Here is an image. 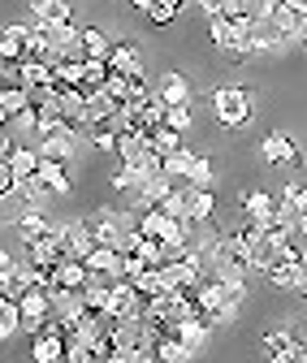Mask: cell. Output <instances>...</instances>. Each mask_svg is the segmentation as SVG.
<instances>
[{
	"mask_svg": "<svg viewBox=\"0 0 307 363\" xmlns=\"http://www.w3.org/2000/svg\"><path fill=\"white\" fill-rule=\"evenodd\" d=\"M212 113L225 130H242L251 121V91L242 86H216L212 91Z\"/></svg>",
	"mask_w": 307,
	"mask_h": 363,
	"instance_id": "1",
	"label": "cell"
},
{
	"mask_svg": "<svg viewBox=\"0 0 307 363\" xmlns=\"http://www.w3.org/2000/svg\"><path fill=\"white\" fill-rule=\"evenodd\" d=\"M74 147H78V130H74V125H65V121H61V125H52L48 134H39V139H35V152H39L43 160H61V164L74 156Z\"/></svg>",
	"mask_w": 307,
	"mask_h": 363,
	"instance_id": "2",
	"label": "cell"
},
{
	"mask_svg": "<svg viewBox=\"0 0 307 363\" xmlns=\"http://www.w3.org/2000/svg\"><path fill=\"white\" fill-rule=\"evenodd\" d=\"M156 96H160L169 108H191L195 86H191V78H186V74L169 69V74H160V78H156Z\"/></svg>",
	"mask_w": 307,
	"mask_h": 363,
	"instance_id": "3",
	"label": "cell"
},
{
	"mask_svg": "<svg viewBox=\"0 0 307 363\" xmlns=\"http://www.w3.org/2000/svg\"><path fill=\"white\" fill-rule=\"evenodd\" d=\"M82 225H86V234H91L96 247H113V251H117L121 225H117V212H113V208H96L91 216H82Z\"/></svg>",
	"mask_w": 307,
	"mask_h": 363,
	"instance_id": "4",
	"label": "cell"
},
{
	"mask_svg": "<svg viewBox=\"0 0 307 363\" xmlns=\"http://www.w3.org/2000/svg\"><path fill=\"white\" fill-rule=\"evenodd\" d=\"M82 268L91 272V277H104V281H121V272H125V255L113 251V247H91L82 259Z\"/></svg>",
	"mask_w": 307,
	"mask_h": 363,
	"instance_id": "5",
	"label": "cell"
},
{
	"mask_svg": "<svg viewBox=\"0 0 307 363\" xmlns=\"http://www.w3.org/2000/svg\"><path fill=\"white\" fill-rule=\"evenodd\" d=\"M18 320H22V333H39L43 325H48V294L43 290H26L18 298Z\"/></svg>",
	"mask_w": 307,
	"mask_h": 363,
	"instance_id": "6",
	"label": "cell"
},
{
	"mask_svg": "<svg viewBox=\"0 0 307 363\" xmlns=\"http://www.w3.org/2000/svg\"><path fill=\"white\" fill-rule=\"evenodd\" d=\"M82 311H86L82 290H48V320H57V325H74Z\"/></svg>",
	"mask_w": 307,
	"mask_h": 363,
	"instance_id": "7",
	"label": "cell"
},
{
	"mask_svg": "<svg viewBox=\"0 0 307 363\" xmlns=\"http://www.w3.org/2000/svg\"><path fill=\"white\" fill-rule=\"evenodd\" d=\"M57 247L65 259H86V251H91V234H86L82 220H69V225H57Z\"/></svg>",
	"mask_w": 307,
	"mask_h": 363,
	"instance_id": "8",
	"label": "cell"
},
{
	"mask_svg": "<svg viewBox=\"0 0 307 363\" xmlns=\"http://www.w3.org/2000/svg\"><path fill=\"white\" fill-rule=\"evenodd\" d=\"M30 57V26H5L0 30V65H22Z\"/></svg>",
	"mask_w": 307,
	"mask_h": 363,
	"instance_id": "9",
	"label": "cell"
},
{
	"mask_svg": "<svg viewBox=\"0 0 307 363\" xmlns=\"http://www.w3.org/2000/svg\"><path fill=\"white\" fill-rule=\"evenodd\" d=\"M104 61H108V69H113V74H125V78H130V74H143L139 39H117L113 48H108V57H104Z\"/></svg>",
	"mask_w": 307,
	"mask_h": 363,
	"instance_id": "10",
	"label": "cell"
},
{
	"mask_svg": "<svg viewBox=\"0 0 307 363\" xmlns=\"http://www.w3.org/2000/svg\"><path fill=\"white\" fill-rule=\"evenodd\" d=\"M139 311H143V298L135 294L130 281H117L108 290V315H113V320H139Z\"/></svg>",
	"mask_w": 307,
	"mask_h": 363,
	"instance_id": "11",
	"label": "cell"
},
{
	"mask_svg": "<svg viewBox=\"0 0 307 363\" xmlns=\"http://www.w3.org/2000/svg\"><path fill=\"white\" fill-rule=\"evenodd\" d=\"M61 259H65V255H61V247H57V230L43 234V238H35V242H26V255H22L26 268H57Z\"/></svg>",
	"mask_w": 307,
	"mask_h": 363,
	"instance_id": "12",
	"label": "cell"
},
{
	"mask_svg": "<svg viewBox=\"0 0 307 363\" xmlns=\"http://www.w3.org/2000/svg\"><path fill=\"white\" fill-rule=\"evenodd\" d=\"M208 30H212V43H216V48H221L230 61H247V57H242V48H238L234 18H221V13H216V18H208Z\"/></svg>",
	"mask_w": 307,
	"mask_h": 363,
	"instance_id": "13",
	"label": "cell"
},
{
	"mask_svg": "<svg viewBox=\"0 0 307 363\" xmlns=\"http://www.w3.org/2000/svg\"><path fill=\"white\" fill-rule=\"evenodd\" d=\"M13 225H18V238L22 242H35V238H43V234L57 230V220L48 212H39V208H26L22 216H13Z\"/></svg>",
	"mask_w": 307,
	"mask_h": 363,
	"instance_id": "14",
	"label": "cell"
},
{
	"mask_svg": "<svg viewBox=\"0 0 307 363\" xmlns=\"http://www.w3.org/2000/svg\"><path fill=\"white\" fill-rule=\"evenodd\" d=\"M57 108H61V121L65 125H74V130H82V113H86V96L78 86H61L57 82Z\"/></svg>",
	"mask_w": 307,
	"mask_h": 363,
	"instance_id": "15",
	"label": "cell"
},
{
	"mask_svg": "<svg viewBox=\"0 0 307 363\" xmlns=\"http://www.w3.org/2000/svg\"><path fill=\"white\" fill-rule=\"evenodd\" d=\"M294 152H298V143L290 139L286 130H269L264 139H259V156H264L269 164H286V160H290Z\"/></svg>",
	"mask_w": 307,
	"mask_h": 363,
	"instance_id": "16",
	"label": "cell"
},
{
	"mask_svg": "<svg viewBox=\"0 0 307 363\" xmlns=\"http://www.w3.org/2000/svg\"><path fill=\"white\" fill-rule=\"evenodd\" d=\"M294 264H298V255H286V251H277L273 259H269V268L259 272L273 290H290L294 286Z\"/></svg>",
	"mask_w": 307,
	"mask_h": 363,
	"instance_id": "17",
	"label": "cell"
},
{
	"mask_svg": "<svg viewBox=\"0 0 307 363\" xmlns=\"http://www.w3.org/2000/svg\"><path fill=\"white\" fill-rule=\"evenodd\" d=\"M264 22H269V26L277 30V39L286 43V48H294V43H298V22H303V18H298L294 9H286L281 0H277V5H273V13H269Z\"/></svg>",
	"mask_w": 307,
	"mask_h": 363,
	"instance_id": "18",
	"label": "cell"
},
{
	"mask_svg": "<svg viewBox=\"0 0 307 363\" xmlns=\"http://www.w3.org/2000/svg\"><path fill=\"white\" fill-rule=\"evenodd\" d=\"M273 208H277V199L264 195V191H247V195H242V216H247L251 225H259V230L273 220Z\"/></svg>",
	"mask_w": 307,
	"mask_h": 363,
	"instance_id": "19",
	"label": "cell"
},
{
	"mask_svg": "<svg viewBox=\"0 0 307 363\" xmlns=\"http://www.w3.org/2000/svg\"><path fill=\"white\" fill-rule=\"evenodd\" d=\"M169 191H173V182H169L164 173H147V177H143V191L135 195V199H139V212H143V208H160V203L169 199Z\"/></svg>",
	"mask_w": 307,
	"mask_h": 363,
	"instance_id": "20",
	"label": "cell"
},
{
	"mask_svg": "<svg viewBox=\"0 0 307 363\" xmlns=\"http://www.w3.org/2000/svg\"><path fill=\"white\" fill-rule=\"evenodd\" d=\"M35 177L48 186L57 199H65L69 195V173H65V164L61 160H39V169H35Z\"/></svg>",
	"mask_w": 307,
	"mask_h": 363,
	"instance_id": "21",
	"label": "cell"
},
{
	"mask_svg": "<svg viewBox=\"0 0 307 363\" xmlns=\"http://www.w3.org/2000/svg\"><path fill=\"white\" fill-rule=\"evenodd\" d=\"M212 212H216V195L199 191V186H186V216H191V225H208Z\"/></svg>",
	"mask_w": 307,
	"mask_h": 363,
	"instance_id": "22",
	"label": "cell"
},
{
	"mask_svg": "<svg viewBox=\"0 0 307 363\" xmlns=\"http://www.w3.org/2000/svg\"><path fill=\"white\" fill-rule=\"evenodd\" d=\"M86 286V268L82 259H61L52 268V290H82Z\"/></svg>",
	"mask_w": 307,
	"mask_h": 363,
	"instance_id": "23",
	"label": "cell"
},
{
	"mask_svg": "<svg viewBox=\"0 0 307 363\" xmlns=\"http://www.w3.org/2000/svg\"><path fill=\"white\" fill-rule=\"evenodd\" d=\"M9 173H13V182H26V177H35V169H39V152H35V143H26V147H13L9 156Z\"/></svg>",
	"mask_w": 307,
	"mask_h": 363,
	"instance_id": "24",
	"label": "cell"
},
{
	"mask_svg": "<svg viewBox=\"0 0 307 363\" xmlns=\"http://www.w3.org/2000/svg\"><path fill=\"white\" fill-rule=\"evenodd\" d=\"M191 147H178V152H169V156H160V173L173 182V186H186V173H191Z\"/></svg>",
	"mask_w": 307,
	"mask_h": 363,
	"instance_id": "25",
	"label": "cell"
},
{
	"mask_svg": "<svg viewBox=\"0 0 307 363\" xmlns=\"http://www.w3.org/2000/svg\"><path fill=\"white\" fill-rule=\"evenodd\" d=\"M113 113H117V104L104 96V91H91V96H86V113H82V130H91V125H104V121H113Z\"/></svg>",
	"mask_w": 307,
	"mask_h": 363,
	"instance_id": "26",
	"label": "cell"
},
{
	"mask_svg": "<svg viewBox=\"0 0 307 363\" xmlns=\"http://www.w3.org/2000/svg\"><path fill=\"white\" fill-rule=\"evenodd\" d=\"M30 13H35V22H39V26H61V22H74L65 0H35Z\"/></svg>",
	"mask_w": 307,
	"mask_h": 363,
	"instance_id": "27",
	"label": "cell"
},
{
	"mask_svg": "<svg viewBox=\"0 0 307 363\" xmlns=\"http://www.w3.org/2000/svg\"><path fill=\"white\" fill-rule=\"evenodd\" d=\"M108 48H113V39H108L104 30H96V26L82 30V61H104Z\"/></svg>",
	"mask_w": 307,
	"mask_h": 363,
	"instance_id": "28",
	"label": "cell"
},
{
	"mask_svg": "<svg viewBox=\"0 0 307 363\" xmlns=\"http://www.w3.org/2000/svg\"><path fill=\"white\" fill-rule=\"evenodd\" d=\"M104 78H108V61H82V82H78V91H82V96H91V91L104 86Z\"/></svg>",
	"mask_w": 307,
	"mask_h": 363,
	"instance_id": "29",
	"label": "cell"
},
{
	"mask_svg": "<svg viewBox=\"0 0 307 363\" xmlns=\"http://www.w3.org/2000/svg\"><path fill=\"white\" fill-rule=\"evenodd\" d=\"M290 346H303V342L294 337V329H273V333L259 337V354H281V350H290Z\"/></svg>",
	"mask_w": 307,
	"mask_h": 363,
	"instance_id": "30",
	"label": "cell"
},
{
	"mask_svg": "<svg viewBox=\"0 0 307 363\" xmlns=\"http://www.w3.org/2000/svg\"><path fill=\"white\" fill-rule=\"evenodd\" d=\"M147 143H152L156 156H169V152H178V147H182V134H178V130H169V125H156V130L147 134Z\"/></svg>",
	"mask_w": 307,
	"mask_h": 363,
	"instance_id": "31",
	"label": "cell"
},
{
	"mask_svg": "<svg viewBox=\"0 0 307 363\" xmlns=\"http://www.w3.org/2000/svg\"><path fill=\"white\" fill-rule=\"evenodd\" d=\"M212 182H216V169L208 156H195L191 160V173H186V186H199V191H212Z\"/></svg>",
	"mask_w": 307,
	"mask_h": 363,
	"instance_id": "32",
	"label": "cell"
},
{
	"mask_svg": "<svg viewBox=\"0 0 307 363\" xmlns=\"http://www.w3.org/2000/svg\"><path fill=\"white\" fill-rule=\"evenodd\" d=\"M195 354L178 342V337H160L156 342V363H191Z\"/></svg>",
	"mask_w": 307,
	"mask_h": 363,
	"instance_id": "33",
	"label": "cell"
},
{
	"mask_svg": "<svg viewBox=\"0 0 307 363\" xmlns=\"http://www.w3.org/2000/svg\"><path fill=\"white\" fill-rule=\"evenodd\" d=\"M160 212H164L169 220H186V225H191V216H186V186H173L169 199L160 203Z\"/></svg>",
	"mask_w": 307,
	"mask_h": 363,
	"instance_id": "34",
	"label": "cell"
},
{
	"mask_svg": "<svg viewBox=\"0 0 307 363\" xmlns=\"http://www.w3.org/2000/svg\"><path fill=\"white\" fill-rule=\"evenodd\" d=\"M108 182H113V191H121V195H139V191H143V173L125 169V164H121V169H117Z\"/></svg>",
	"mask_w": 307,
	"mask_h": 363,
	"instance_id": "35",
	"label": "cell"
},
{
	"mask_svg": "<svg viewBox=\"0 0 307 363\" xmlns=\"http://www.w3.org/2000/svg\"><path fill=\"white\" fill-rule=\"evenodd\" d=\"M91 147H96V152H108V156H117V125H113V121H104V125H91Z\"/></svg>",
	"mask_w": 307,
	"mask_h": 363,
	"instance_id": "36",
	"label": "cell"
},
{
	"mask_svg": "<svg viewBox=\"0 0 307 363\" xmlns=\"http://www.w3.org/2000/svg\"><path fill=\"white\" fill-rule=\"evenodd\" d=\"M22 333V320H18V303H5L0 307V342H9Z\"/></svg>",
	"mask_w": 307,
	"mask_h": 363,
	"instance_id": "37",
	"label": "cell"
},
{
	"mask_svg": "<svg viewBox=\"0 0 307 363\" xmlns=\"http://www.w3.org/2000/svg\"><path fill=\"white\" fill-rule=\"evenodd\" d=\"M100 91H104V96H108V100H113L117 108H121V104L130 100V86H125V74H113V69H108V78H104V86H100Z\"/></svg>",
	"mask_w": 307,
	"mask_h": 363,
	"instance_id": "38",
	"label": "cell"
},
{
	"mask_svg": "<svg viewBox=\"0 0 307 363\" xmlns=\"http://www.w3.org/2000/svg\"><path fill=\"white\" fill-rule=\"evenodd\" d=\"M143 13H147V22H152V26H169L173 18H178V5H169V0H152Z\"/></svg>",
	"mask_w": 307,
	"mask_h": 363,
	"instance_id": "39",
	"label": "cell"
},
{
	"mask_svg": "<svg viewBox=\"0 0 307 363\" xmlns=\"http://www.w3.org/2000/svg\"><path fill=\"white\" fill-rule=\"evenodd\" d=\"M281 199H286L290 208L307 212V182H286V191H281Z\"/></svg>",
	"mask_w": 307,
	"mask_h": 363,
	"instance_id": "40",
	"label": "cell"
},
{
	"mask_svg": "<svg viewBox=\"0 0 307 363\" xmlns=\"http://www.w3.org/2000/svg\"><path fill=\"white\" fill-rule=\"evenodd\" d=\"M160 125L186 134V130H191V108H164V121H160Z\"/></svg>",
	"mask_w": 307,
	"mask_h": 363,
	"instance_id": "41",
	"label": "cell"
},
{
	"mask_svg": "<svg viewBox=\"0 0 307 363\" xmlns=\"http://www.w3.org/2000/svg\"><path fill=\"white\" fill-rule=\"evenodd\" d=\"M273 5H277V0H242V13H247L251 22H259V18L273 13Z\"/></svg>",
	"mask_w": 307,
	"mask_h": 363,
	"instance_id": "42",
	"label": "cell"
},
{
	"mask_svg": "<svg viewBox=\"0 0 307 363\" xmlns=\"http://www.w3.org/2000/svg\"><path fill=\"white\" fill-rule=\"evenodd\" d=\"M104 363H156L152 354H143V350H113Z\"/></svg>",
	"mask_w": 307,
	"mask_h": 363,
	"instance_id": "43",
	"label": "cell"
},
{
	"mask_svg": "<svg viewBox=\"0 0 307 363\" xmlns=\"http://www.w3.org/2000/svg\"><path fill=\"white\" fill-rule=\"evenodd\" d=\"M290 290H294L298 298H307V259L294 264V286H290Z\"/></svg>",
	"mask_w": 307,
	"mask_h": 363,
	"instance_id": "44",
	"label": "cell"
},
{
	"mask_svg": "<svg viewBox=\"0 0 307 363\" xmlns=\"http://www.w3.org/2000/svg\"><path fill=\"white\" fill-rule=\"evenodd\" d=\"M13 186H18V182H13V173H9V160L0 156V199H5V195H13Z\"/></svg>",
	"mask_w": 307,
	"mask_h": 363,
	"instance_id": "45",
	"label": "cell"
},
{
	"mask_svg": "<svg viewBox=\"0 0 307 363\" xmlns=\"http://www.w3.org/2000/svg\"><path fill=\"white\" fill-rule=\"evenodd\" d=\"M298 354H303V346H290L281 354H269V363H298Z\"/></svg>",
	"mask_w": 307,
	"mask_h": 363,
	"instance_id": "46",
	"label": "cell"
},
{
	"mask_svg": "<svg viewBox=\"0 0 307 363\" xmlns=\"http://www.w3.org/2000/svg\"><path fill=\"white\" fill-rule=\"evenodd\" d=\"M13 147H18V143H13V134H9L5 125H0V156H9Z\"/></svg>",
	"mask_w": 307,
	"mask_h": 363,
	"instance_id": "47",
	"label": "cell"
},
{
	"mask_svg": "<svg viewBox=\"0 0 307 363\" xmlns=\"http://www.w3.org/2000/svg\"><path fill=\"white\" fill-rule=\"evenodd\" d=\"M281 5H286V9H294L298 18H307V0H281Z\"/></svg>",
	"mask_w": 307,
	"mask_h": 363,
	"instance_id": "48",
	"label": "cell"
},
{
	"mask_svg": "<svg viewBox=\"0 0 307 363\" xmlns=\"http://www.w3.org/2000/svg\"><path fill=\"white\" fill-rule=\"evenodd\" d=\"M298 48H303V52H307V18H303V22H298Z\"/></svg>",
	"mask_w": 307,
	"mask_h": 363,
	"instance_id": "49",
	"label": "cell"
},
{
	"mask_svg": "<svg viewBox=\"0 0 307 363\" xmlns=\"http://www.w3.org/2000/svg\"><path fill=\"white\" fill-rule=\"evenodd\" d=\"M125 5H135V9H147V5H152V0H125Z\"/></svg>",
	"mask_w": 307,
	"mask_h": 363,
	"instance_id": "50",
	"label": "cell"
},
{
	"mask_svg": "<svg viewBox=\"0 0 307 363\" xmlns=\"http://www.w3.org/2000/svg\"><path fill=\"white\" fill-rule=\"evenodd\" d=\"M169 5H178V9H182V5H186V0H169Z\"/></svg>",
	"mask_w": 307,
	"mask_h": 363,
	"instance_id": "51",
	"label": "cell"
},
{
	"mask_svg": "<svg viewBox=\"0 0 307 363\" xmlns=\"http://www.w3.org/2000/svg\"><path fill=\"white\" fill-rule=\"evenodd\" d=\"M298 363H307V350H303V354H298Z\"/></svg>",
	"mask_w": 307,
	"mask_h": 363,
	"instance_id": "52",
	"label": "cell"
},
{
	"mask_svg": "<svg viewBox=\"0 0 307 363\" xmlns=\"http://www.w3.org/2000/svg\"><path fill=\"white\" fill-rule=\"evenodd\" d=\"M186 5H195V0H186Z\"/></svg>",
	"mask_w": 307,
	"mask_h": 363,
	"instance_id": "53",
	"label": "cell"
},
{
	"mask_svg": "<svg viewBox=\"0 0 307 363\" xmlns=\"http://www.w3.org/2000/svg\"><path fill=\"white\" fill-rule=\"evenodd\" d=\"M238 5H242V0H238Z\"/></svg>",
	"mask_w": 307,
	"mask_h": 363,
	"instance_id": "54",
	"label": "cell"
},
{
	"mask_svg": "<svg viewBox=\"0 0 307 363\" xmlns=\"http://www.w3.org/2000/svg\"><path fill=\"white\" fill-rule=\"evenodd\" d=\"M61 363H65V359H61Z\"/></svg>",
	"mask_w": 307,
	"mask_h": 363,
	"instance_id": "55",
	"label": "cell"
}]
</instances>
